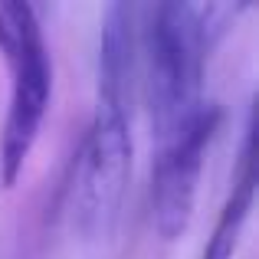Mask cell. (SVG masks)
Here are the masks:
<instances>
[{
    "mask_svg": "<svg viewBox=\"0 0 259 259\" xmlns=\"http://www.w3.org/2000/svg\"><path fill=\"white\" fill-rule=\"evenodd\" d=\"M246 4H158L148 10V108L158 141L200 105L210 53L220 46Z\"/></svg>",
    "mask_w": 259,
    "mask_h": 259,
    "instance_id": "obj_1",
    "label": "cell"
},
{
    "mask_svg": "<svg viewBox=\"0 0 259 259\" xmlns=\"http://www.w3.org/2000/svg\"><path fill=\"white\" fill-rule=\"evenodd\" d=\"M128 181H132V108L99 99L72 181V213L85 236L99 240L115 230Z\"/></svg>",
    "mask_w": 259,
    "mask_h": 259,
    "instance_id": "obj_2",
    "label": "cell"
},
{
    "mask_svg": "<svg viewBox=\"0 0 259 259\" xmlns=\"http://www.w3.org/2000/svg\"><path fill=\"white\" fill-rule=\"evenodd\" d=\"M13 20H17V33H13V50L7 56L13 79L4 135H0V184L4 187H13L20 181L39 141L53 99V59L43 36V23L30 4L13 7Z\"/></svg>",
    "mask_w": 259,
    "mask_h": 259,
    "instance_id": "obj_3",
    "label": "cell"
},
{
    "mask_svg": "<svg viewBox=\"0 0 259 259\" xmlns=\"http://www.w3.org/2000/svg\"><path fill=\"white\" fill-rule=\"evenodd\" d=\"M217 125H220V108L213 102H200L161 141V154L151 177V217L161 240H177L187 233L197 207L203 158L217 135Z\"/></svg>",
    "mask_w": 259,
    "mask_h": 259,
    "instance_id": "obj_4",
    "label": "cell"
},
{
    "mask_svg": "<svg viewBox=\"0 0 259 259\" xmlns=\"http://www.w3.org/2000/svg\"><path fill=\"white\" fill-rule=\"evenodd\" d=\"M135 72H138V7L112 4L102 17L99 99L132 108Z\"/></svg>",
    "mask_w": 259,
    "mask_h": 259,
    "instance_id": "obj_5",
    "label": "cell"
},
{
    "mask_svg": "<svg viewBox=\"0 0 259 259\" xmlns=\"http://www.w3.org/2000/svg\"><path fill=\"white\" fill-rule=\"evenodd\" d=\"M253 194H256V174H253V121H246V135H243V148H240V161L233 171V187L227 194L220 217L213 223V233L207 240L203 259H233L240 233L249 220V207H253Z\"/></svg>",
    "mask_w": 259,
    "mask_h": 259,
    "instance_id": "obj_6",
    "label": "cell"
}]
</instances>
